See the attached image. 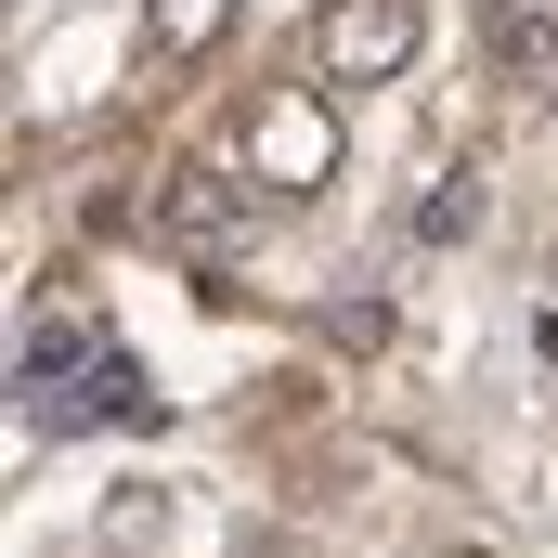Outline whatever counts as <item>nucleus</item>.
<instances>
[{"mask_svg":"<svg viewBox=\"0 0 558 558\" xmlns=\"http://www.w3.org/2000/svg\"><path fill=\"white\" fill-rule=\"evenodd\" d=\"M247 169H260V195H325L338 182V105L325 92H260L247 105Z\"/></svg>","mask_w":558,"mask_h":558,"instance_id":"1","label":"nucleus"},{"mask_svg":"<svg viewBox=\"0 0 558 558\" xmlns=\"http://www.w3.org/2000/svg\"><path fill=\"white\" fill-rule=\"evenodd\" d=\"M247 208H260V169H208V156H182L169 195H156V234H169L182 260H234V247H247Z\"/></svg>","mask_w":558,"mask_h":558,"instance_id":"2","label":"nucleus"},{"mask_svg":"<svg viewBox=\"0 0 558 558\" xmlns=\"http://www.w3.org/2000/svg\"><path fill=\"white\" fill-rule=\"evenodd\" d=\"M416 0H325L312 13V65L325 78H351V92H377V78H403L416 65Z\"/></svg>","mask_w":558,"mask_h":558,"instance_id":"3","label":"nucleus"},{"mask_svg":"<svg viewBox=\"0 0 558 558\" xmlns=\"http://www.w3.org/2000/svg\"><path fill=\"white\" fill-rule=\"evenodd\" d=\"M39 428H156V390H143V364H118V351H92L65 390H39L26 403Z\"/></svg>","mask_w":558,"mask_h":558,"instance_id":"4","label":"nucleus"},{"mask_svg":"<svg viewBox=\"0 0 558 558\" xmlns=\"http://www.w3.org/2000/svg\"><path fill=\"white\" fill-rule=\"evenodd\" d=\"M143 39H156V65H208L234 39V0H143Z\"/></svg>","mask_w":558,"mask_h":558,"instance_id":"5","label":"nucleus"},{"mask_svg":"<svg viewBox=\"0 0 558 558\" xmlns=\"http://www.w3.org/2000/svg\"><path fill=\"white\" fill-rule=\"evenodd\" d=\"M92 351H105V325H92V312H65V325H39V338H26V403H39V390H65V377H78Z\"/></svg>","mask_w":558,"mask_h":558,"instance_id":"6","label":"nucleus"},{"mask_svg":"<svg viewBox=\"0 0 558 558\" xmlns=\"http://www.w3.org/2000/svg\"><path fill=\"white\" fill-rule=\"evenodd\" d=\"M494 65H507V78H558V26L533 0H494Z\"/></svg>","mask_w":558,"mask_h":558,"instance_id":"7","label":"nucleus"},{"mask_svg":"<svg viewBox=\"0 0 558 558\" xmlns=\"http://www.w3.org/2000/svg\"><path fill=\"white\" fill-rule=\"evenodd\" d=\"M416 234H428V247H468V234H481V169H454V182L428 195V208H416Z\"/></svg>","mask_w":558,"mask_h":558,"instance_id":"8","label":"nucleus"},{"mask_svg":"<svg viewBox=\"0 0 558 558\" xmlns=\"http://www.w3.org/2000/svg\"><path fill=\"white\" fill-rule=\"evenodd\" d=\"M105 546H118V558H156V546H169V507H156L143 481L118 494V507H105Z\"/></svg>","mask_w":558,"mask_h":558,"instance_id":"9","label":"nucleus"},{"mask_svg":"<svg viewBox=\"0 0 558 558\" xmlns=\"http://www.w3.org/2000/svg\"><path fill=\"white\" fill-rule=\"evenodd\" d=\"M533 351H546V364H558V299H546V312H533Z\"/></svg>","mask_w":558,"mask_h":558,"instance_id":"10","label":"nucleus"},{"mask_svg":"<svg viewBox=\"0 0 558 558\" xmlns=\"http://www.w3.org/2000/svg\"><path fill=\"white\" fill-rule=\"evenodd\" d=\"M454 558H481V546H454Z\"/></svg>","mask_w":558,"mask_h":558,"instance_id":"11","label":"nucleus"}]
</instances>
